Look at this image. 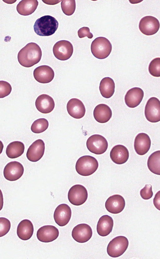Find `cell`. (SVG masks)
Wrapping results in <instances>:
<instances>
[{"mask_svg":"<svg viewBox=\"0 0 160 259\" xmlns=\"http://www.w3.org/2000/svg\"><path fill=\"white\" fill-rule=\"evenodd\" d=\"M98 166V162L95 158L90 155H84L78 159L75 168L76 171L80 175L88 176L94 173Z\"/></svg>","mask_w":160,"mask_h":259,"instance_id":"obj_3","label":"cell"},{"mask_svg":"<svg viewBox=\"0 0 160 259\" xmlns=\"http://www.w3.org/2000/svg\"><path fill=\"white\" fill-rule=\"evenodd\" d=\"M53 53L55 57L62 61L69 59L72 56L73 46L69 41L61 40L56 42L53 48Z\"/></svg>","mask_w":160,"mask_h":259,"instance_id":"obj_7","label":"cell"},{"mask_svg":"<svg viewBox=\"0 0 160 259\" xmlns=\"http://www.w3.org/2000/svg\"><path fill=\"white\" fill-rule=\"evenodd\" d=\"M115 84L112 79L109 77L102 79L100 81L99 89L102 95L105 98H109L113 94Z\"/></svg>","mask_w":160,"mask_h":259,"instance_id":"obj_27","label":"cell"},{"mask_svg":"<svg viewBox=\"0 0 160 259\" xmlns=\"http://www.w3.org/2000/svg\"><path fill=\"white\" fill-rule=\"evenodd\" d=\"M59 231L52 225H45L39 228L37 233L38 239L43 242H49L56 240L58 236Z\"/></svg>","mask_w":160,"mask_h":259,"instance_id":"obj_14","label":"cell"},{"mask_svg":"<svg viewBox=\"0 0 160 259\" xmlns=\"http://www.w3.org/2000/svg\"><path fill=\"white\" fill-rule=\"evenodd\" d=\"M110 155L113 162L117 164L121 165L127 161L129 158V153L125 146L118 145L112 148Z\"/></svg>","mask_w":160,"mask_h":259,"instance_id":"obj_21","label":"cell"},{"mask_svg":"<svg viewBox=\"0 0 160 259\" xmlns=\"http://www.w3.org/2000/svg\"><path fill=\"white\" fill-rule=\"evenodd\" d=\"M38 4L37 0H22L17 5V10L21 15H29L34 12Z\"/></svg>","mask_w":160,"mask_h":259,"instance_id":"obj_26","label":"cell"},{"mask_svg":"<svg viewBox=\"0 0 160 259\" xmlns=\"http://www.w3.org/2000/svg\"><path fill=\"white\" fill-rule=\"evenodd\" d=\"M33 231V224L28 219H24L21 221L17 228V235L23 240L29 239L32 236Z\"/></svg>","mask_w":160,"mask_h":259,"instance_id":"obj_25","label":"cell"},{"mask_svg":"<svg viewBox=\"0 0 160 259\" xmlns=\"http://www.w3.org/2000/svg\"><path fill=\"white\" fill-rule=\"evenodd\" d=\"M153 203L155 207L160 211V190L156 194L153 199Z\"/></svg>","mask_w":160,"mask_h":259,"instance_id":"obj_37","label":"cell"},{"mask_svg":"<svg viewBox=\"0 0 160 259\" xmlns=\"http://www.w3.org/2000/svg\"><path fill=\"white\" fill-rule=\"evenodd\" d=\"M113 221L112 217L108 215L102 216L99 219L97 226L98 234L102 236L108 235L112 231Z\"/></svg>","mask_w":160,"mask_h":259,"instance_id":"obj_24","label":"cell"},{"mask_svg":"<svg viewBox=\"0 0 160 259\" xmlns=\"http://www.w3.org/2000/svg\"><path fill=\"white\" fill-rule=\"evenodd\" d=\"M92 234L91 227L85 223L78 225L73 228L72 236L73 239L79 243H84L91 238Z\"/></svg>","mask_w":160,"mask_h":259,"instance_id":"obj_12","label":"cell"},{"mask_svg":"<svg viewBox=\"0 0 160 259\" xmlns=\"http://www.w3.org/2000/svg\"><path fill=\"white\" fill-rule=\"evenodd\" d=\"M93 116L98 122L104 123L108 122L112 116V111L108 105L100 104L97 105L93 111Z\"/></svg>","mask_w":160,"mask_h":259,"instance_id":"obj_23","label":"cell"},{"mask_svg":"<svg viewBox=\"0 0 160 259\" xmlns=\"http://www.w3.org/2000/svg\"><path fill=\"white\" fill-rule=\"evenodd\" d=\"M45 144L41 139L34 141L29 147L26 153V156L30 161L37 162L43 156L45 151Z\"/></svg>","mask_w":160,"mask_h":259,"instance_id":"obj_15","label":"cell"},{"mask_svg":"<svg viewBox=\"0 0 160 259\" xmlns=\"http://www.w3.org/2000/svg\"><path fill=\"white\" fill-rule=\"evenodd\" d=\"M25 146L24 144L20 141H14L7 146L6 153L8 157L11 159L17 158L24 153Z\"/></svg>","mask_w":160,"mask_h":259,"instance_id":"obj_28","label":"cell"},{"mask_svg":"<svg viewBox=\"0 0 160 259\" xmlns=\"http://www.w3.org/2000/svg\"><path fill=\"white\" fill-rule=\"evenodd\" d=\"M58 25V23L55 18L50 15H45L36 20L33 28L37 35L48 36L54 33Z\"/></svg>","mask_w":160,"mask_h":259,"instance_id":"obj_2","label":"cell"},{"mask_svg":"<svg viewBox=\"0 0 160 259\" xmlns=\"http://www.w3.org/2000/svg\"><path fill=\"white\" fill-rule=\"evenodd\" d=\"M24 171L22 165L17 161H11L5 166L3 175L5 178L10 181L16 180L23 175Z\"/></svg>","mask_w":160,"mask_h":259,"instance_id":"obj_11","label":"cell"},{"mask_svg":"<svg viewBox=\"0 0 160 259\" xmlns=\"http://www.w3.org/2000/svg\"><path fill=\"white\" fill-rule=\"evenodd\" d=\"M148 71L152 76L160 77V58H156L152 59L148 66Z\"/></svg>","mask_w":160,"mask_h":259,"instance_id":"obj_32","label":"cell"},{"mask_svg":"<svg viewBox=\"0 0 160 259\" xmlns=\"http://www.w3.org/2000/svg\"><path fill=\"white\" fill-rule=\"evenodd\" d=\"M125 205V202L123 197L117 194L110 196L105 203L106 210L109 212L114 214L121 212L124 209Z\"/></svg>","mask_w":160,"mask_h":259,"instance_id":"obj_17","label":"cell"},{"mask_svg":"<svg viewBox=\"0 0 160 259\" xmlns=\"http://www.w3.org/2000/svg\"><path fill=\"white\" fill-rule=\"evenodd\" d=\"M147 165L152 172L160 175V150L155 151L149 156Z\"/></svg>","mask_w":160,"mask_h":259,"instance_id":"obj_29","label":"cell"},{"mask_svg":"<svg viewBox=\"0 0 160 259\" xmlns=\"http://www.w3.org/2000/svg\"><path fill=\"white\" fill-rule=\"evenodd\" d=\"M61 4L62 10L65 15L70 16L74 13L76 6L75 0H63Z\"/></svg>","mask_w":160,"mask_h":259,"instance_id":"obj_31","label":"cell"},{"mask_svg":"<svg viewBox=\"0 0 160 259\" xmlns=\"http://www.w3.org/2000/svg\"><path fill=\"white\" fill-rule=\"evenodd\" d=\"M42 56V50L37 43L31 42L22 48L18 54V61L22 66L29 68L38 63Z\"/></svg>","mask_w":160,"mask_h":259,"instance_id":"obj_1","label":"cell"},{"mask_svg":"<svg viewBox=\"0 0 160 259\" xmlns=\"http://www.w3.org/2000/svg\"><path fill=\"white\" fill-rule=\"evenodd\" d=\"M78 35L80 38L87 37L89 38H92L93 35L90 32V29L88 27H84L80 28L78 32Z\"/></svg>","mask_w":160,"mask_h":259,"instance_id":"obj_36","label":"cell"},{"mask_svg":"<svg viewBox=\"0 0 160 259\" xmlns=\"http://www.w3.org/2000/svg\"><path fill=\"white\" fill-rule=\"evenodd\" d=\"M140 195L142 198L144 200H148L151 198L153 195L152 185H146L141 190Z\"/></svg>","mask_w":160,"mask_h":259,"instance_id":"obj_35","label":"cell"},{"mask_svg":"<svg viewBox=\"0 0 160 259\" xmlns=\"http://www.w3.org/2000/svg\"><path fill=\"white\" fill-rule=\"evenodd\" d=\"M11 227L10 221L4 217L0 218V236L6 235L9 231Z\"/></svg>","mask_w":160,"mask_h":259,"instance_id":"obj_33","label":"cell"},{"mask_svg":"<svg viewBox=\"0 0 160 259\" xmlns=\"http://www.w3.org/2000/svg\"><path fill=\"white\" fill-rule=\"evenodd\" d=\"M72 211L70 207L66 204L58 205L56 208L53 214L55 222L60 226L68 224L71 216Z\"/></svg>","mask_w":160,"mask_h":259,"instance_id":"obj_13","label":"cell"},{"mask_svg":"<svg viewBox=\"0 0 160 259\" xmlns=\"http://www.w3.org/2000/svg\"><path fill=\"white\" fill-rule=\"evenodd\" d=\"M12 90L11 85L8 82L0 81V98H3L9 95Z\"/></svg>","mask_w":160,"mask_h":259,"instance_id":"obj_34","label":"cell"},{"mask_svg":"<svg viewBox=\"0 0 160 259\" xmlns=\"http://www.w3.org/2000/svg\"><path fill=\"white\" fill-rule=\"evenodd\" d=\"M147 119L152 123L160 121V101L155 97L150 98L147 101L145 109Z\"/></svg>","mask_w":160,"mask_h":259,"instance_id":"obj_9","label":"cell"},{"mask_svg":"<svg viewBox=\"0 0 160 259\" xmlns=\"http://www.w3.org/2000/svg\"><path fill=\"white\" fill-rule=\"evenodd\" d=\"M33 75L35 79L42 84L51 82L53 79L54 72L50 66L43 65L36 68L34 70Z\"/></svg>","mask_w":160,"mask_h":259,"instance_id":"obj_16","label":"cell"},{"mask_svg":"<svg viewBox=\"0 0 160 259\" xmlns=\"http://www.w3.org/2000/svg\"><path fill=\"white\" fill-rule=\"evenodd\" d=\"M35 106L38 110L43 114L51 112L55 107V103L52 98L47 94H42L36 99Z\"/></svg>","mask_w":160,"mask_h":259,"instance_id":"obj_22","label":"cell"},{"mask_svg":"<svg viewBox=\"0 0 160 259\" xmlns=\"http://www.w3.org/2000/svg\"><path fill=\"white\" fill-rule=\"evenodd\" d=\"M49 125L48 121L45 118H40L35 120L32 124L31 129L35 133H40L46 130Z\"/></svg>","mask_w":160,"mask_h":259,"instance_id":"obj_30","label":"cell"},{"mask_svg":"<svg viewBox=\"0 0 160 259\" xmlns=\"http://www.w3.org/2000/svg\"><path fill=\"white\" fill-rule=\"evenodd\" d=\"M86 146L90 152L96 155H101L106 152L108 148V144L103 136L95 134L91 135L88 139Z\"/></svg>","mask_w":160,"mask_h":259,"instance_id":"obj_6","label":"cell"},{"mask_svg":"<svg viewBox=\"0 0 160 259\" xmlns=\"http://www.w3.org/2000/svg\"><path fill=\"white\" fill-rule=\"evenodd\" d=\"M67 109L69 114L75 119H81L85 114L86 109L83 103L78 99H70L68 102Z\"/></svg>","mask_w":160,"mask_h":259,"instance_id":"obj_20","label":"cell"},{"mask_svg":"<svg viewBox=\"0 0 160 259\" xmlns=\"http://www.w3.org/2000/svg\"><path fill=\"white\" fill-rule=\"evenodd\" d=\"M129 245L128 239L123 236H119L111 240L107 247L108 254L112 257H117L126 251Z\"/></svg>","mask_w":160,"mask_h":259,"instance_id":"obj_5","label":"cell"},{"mask_svg":"<svg viewBox=\"0 0 160 259\" xmlns=\"http://www.w3.org/2000/svg\"><path fill=\"white\" fill-rule=\"evenodd\" d=\"M160 26L158 20L155 17L147 16L142 18L139 24V28L143 34L148 36L156 33Z\"/></svg>","mask_w":160,"mask_h":259,"instance_id":"obj_10","label":"cell"},{"mask_svg":"<svg viewBox=\"0 0 160 259\" xmlns=\"http://www.w3.org/2000/svg\"><path fill=\"white\" fill-rule=\"evenodd\" d=\"M91 51L93 56L97 58L103 59L110 54L112 45L109 41L106 38L100 37L96 38L92 42Z\"/></svg>","mask_w":160,"mask_h":259,"instance_id":"obj_4","label":"cell"},{"mask_svg":"<svg viewBox=\"0 0 160 259\" xmlns=\"http://www.w3.org/2000/svg\"><path fill=\"white\" fill-rule=\"evenodd\" d=\"M88 197V193L86 189L83 186L79 184L72 186L68 193L69 201L75 206L83 204L86 201Z\"/></svg>","mask_w":160,"mask_h":259,"instance_id":"obj_8","label":"cell"},{"mask_svg":"<svg viewBox=\"0 0 160 259\" xmlns=\"http://www.w3.org/2000/svg\"><path fill=\"white\" fill-rule=\"evenodd\" d=\"M143 96L144 92L141 88H133L129 89L125 95V104L129 108H135L140 104Z\"/></svg>","mask_w":160,"mask_h":259,"instance_id":"obj_18","label":"cell"},{"mask_svg":"<svg viewBox=\"0 0 160 259\" xmlns=\"http://www.w3.org/2000/svg\"><path fill=\"white\" fill-rule=\"evenodd\" d=\"M151 145L150 138L147 134L140 133L135 137L134 148L136 152L138 155H142L147 153L150 148Z\"/></svg>","mask_w":160,"mask_h":259,"instance_id":"obj_19","label":"cell"}]
</instances>
